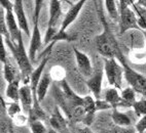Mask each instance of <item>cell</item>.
<instances>
[{
  "instance_id": "6da1fadb",
  "label": "cell",
  "mask_w": 146,
  "mask_h": 133,
  "mask_svg": "<svg viewBox=\"0 0 146 133\" xmlns=\"http://www.w3.org/2000/svg\"><path fill=\"white\" fill-rule=\"evenodd\" d=\"M97 13H98V16H99L100 21L102 23V26H103V32L95 37L94 42L96 49L103 58H105V60L115 58L114 48L117 41L115 39L114 35L112 34L109 24L105 18L104 11H103L100 5H97Z\"/></svg>"
},
{
  "instance_id": "7a4b0ae2",
  "label": "cell",
  "mask_w": 146,
  "mask_h": 133,
  "mask_svg": "<svg viewBox=\"0 0 146 133\" xmlns=\"http://www.w3.org/2000/svg\"><path fill=\"white\" fill-rule=\"evenodd\" d=\"M4 41L8 48L11 49L13 58L16 60L17 64H18L19 69H20V75H21V78L25 81V85H26V81L30 83V77L33 73L34 69L31 60L29 58V54L26 51V48L24 46L23 37H21L19 43L16 45L11 42V39H4Z\"/></svg>"
},
{
  "instance_id": "3957f363",
  "label": "cell",
  "mask_w": 146,
  "mask_h": 133,
  "mask_svg": "<svg viewBox=\"0 0 146 133\" xmlns=\"http://www.w3.org/2000/svg\"><path fill=\"white\" fill-rule=\"evenodd\" d=\"M114 49L115 58L117 60V62L123 68L125 78L127 80V82L129 83V85H130V87H132L136 92L143 94V95L146 96V77L142 75V74L138 73L137 71H135L132 67L129 66L125 55H123V53L120 50L118 43L115 44Z\"/></svg>"
},
{
  "instance_id": "277c9868",
  "label": "cell",
  "mask_w": 146,
  "mask_h": 133,
  "mask_svg": "<svg viewBox=\"0 0 146 133\" xmlns=\"http://www.w3.org/2000/svg\"><path fill=\"white\" fill-rule=\"evenodd\" d=\"M134 3L135 1H132V0L117 1L118 9H119V34L121 35L132 29L141 31L135 11L131 8Z\"/></svg>"
},
{
  "instance_id": "5b68a950",
  "label": "cell",
  "mask_w": 146,
  "mask_h": 133,
  "mask_svg": "<svg viewBox=\"0 0 146 133\" xmlns=\"http://www.w3.org/2000/svg\"><path fill=\"white\" fill-rule=\"evenodd\" d=\"M42 0H36L35 1V8H34V26L32 30L31 39H30V44H29V58L31 60V63H34L36 60V55L40 47L42 46V37L39 29V18H40V11L42 7Z\"/></svg>"
},
{
  "instance_id": "8992f818",
  "label": "cell",
  "mask_w": 146,
  "mask_h": 133,
  "mask_svg": "<svg viewBox=\"0 0 146 133\" xmlns=\"http://www.w3.org/2000/svg\"><path fill=\"white\" fill-rule=\"evenodd\" d=\"M104 73L108 83L113 86V88H116L117 90L121 89L125 72H123V68L116 60V58L105 60Z\"/></svg>"
},
{
  "instance_id": "52a82bcc",
  "label": "cell",
  "mask_w": 146,
  "mask_h": 133,
  "mask_svg": "<svg viewBox=\"0 0 146 133\" xmlns=\"http://www.w3.org/2000/svg\"><path fill=\"white\" fill-rule=\"evenodd\" d=\"M0 4H1V8L4 10V13H5V21L6 25H7L8 32L11 35V40L13 44L16 45L18 44L20 39H21L22 31L19 27L16 16L13 12V2L8 1V0H3L0 2Z\"/></svg>"
},
{
  "instance_id": "ba28073f",
  "label": "cell",
  "mask_w": 146,
  "mask_h": 133,
  "mask_svg": "<svg viewBox=\"0 0 146 133\" xmlns=\"http://www.w3.org/2000/svg\"><path fill=\"white\" fill-rule=\"evenodd\" d=\"M73 52H74L76 65H77L79 73L84 78H91L93 74H94V71H93V66H92V62L90 60V58L84 52L80 51L75 47H73Z\"/></svg>"
},
{
  "instance_id": "9c48e42d",
  "label": "cell",
  "mask_w": 146,
  "mask_h": 133,
  "mask_svg": "<svg viewBox=\"0 0 146 133\" xmlns=\"http://www.w3.org/2000/svg\"><path fill=\"white\" fill-rule=\"evenodd\" d=\"M13 12H15L17 22H18V25L20 27L21 31L24 32L27 36L31 38L32 32L30 31V28H29L28 18H27L26 13H25L24 4L22 0H15L13 1Z\"/></svg>"
},
{
  "instance_id": "30bf717a",
  "label": "cell",
  "mask_w": 146,
  "mask_h": 133,
  "mask_svg": "<svg viewBox=\"0 0 146 133\" xmlns=\"http://www.w3.org/2000/svg\"><path fill=\"white\" fill-rule=\"evenodd\" d=\"M84 4H86V1H84V0H80L78 2H76L75 4H73V5L68 9V11L65 13V16H64L62 23H61V27H60V29H59V31L67 32L66 30L75 22V20L77 18V16H79V13H80L81 9H82Z\"/></svg>"
},
{
  "instance_id": "8fae6325",
  "label": "cell",
  "mask_w": 146,
  "mask_h": 133,
  "mask_svg": "<svg viewBox=\"0 0 146 133\" xmlns=\"http://www.w3.org/2000/svg\"><path fill=\"white\" fill-rule=\"evenodd\" d=\"M60 86L62 89V92L64 93V96L66 97L67 102L70 104L72 110L76 109V107H84V97L79 96L78 94L73 91V89L71 88L66 80H63L60 82Z\"/></svg>"
},
{
  "instance_id": "7c38bea8",
  "label": "cell",
  "mask_w": 146,
  "mask_h": 133,
  "mask_svg": "<svg viewBox=\"0 0 146 133\" xmlns=\"http://www.w3.org/2000/svg\"><path fill=\"white\" fill-rule=\"evenodd\" d=\"M103 76L104 72L102 70L96 71L91 78H89L86 81V86L89 87L91 92L94 95L95 99L98 100L101 97V91H102V83H103Z\"/></svg>"
},
{
  "instance_id": "4fadbf2b",
  "label": "cell",
  "mask_w": 146,
  "mask_h": 133,
  "mask_svg": "<svg viewBox=\"0 0 146 133\" xmlns=\"http://www.w3.org/2000/svg\"><path fill=\"white\" fill-rule=\"evenodd\" d=\"M20 102H21L23 110L25 111L27 115H29L31 113L32 109H33L34 96L31 86L28 84H26V85L24 84L20 89Z\"/></svg>"
},
{
  "instance_id": "5bb4252c",
  "label": "cell",
  "mask_w": 146,
  "mask_h": 133,
  "mask_svg": "<svg viewBox=\"0 0 146 133\" xmlns=\"http://www.w3.org/2000/svg\"><path fill=\"white\" fill-rule=\"evenodd\" d=\"M63 16L62 8H61V2L58 0H52L50 1V16H48V24L47 28L58 29V24L60 23L61 18Z\"/></svg>"
},
{
  "instance_id": "9a60e30c",
  "label": "cell",
  "mask_w": 146,
  "mask_h": 133,
  "mask_svg": "<svg viewBox=\"0 0 146 133\" xmlns=\"http://www.w3.org/2000/svg\"><path fill=\"white\" fill-rule=\"evenodd\" d=\"M50 124L52 126V129L59 133L65 132L67 129V120L62 115L59 105H56L54 109V112L50 118Z\"/></svg>"
},
{
  "instance_id": "2e32d148",
  "label": "cell",
  "mask_w": 146,
  "mask_h": 133,
  "mask_svg": "<svg viewBox=\"0 0 146 133\" xmlns=\"http://www.w3.org/2000/svg\"><path fill=\"white\" fill-rule=\"evenodd\" d=\"M48 62V56H44L43 60L40 62V64L38 65L36 69H34L33 73H32L31 77H30V86H31L32 91H33V96L37 97L36 91H37V86L39 84L40 80H41L42 76L44 74V69L46 67V64Z\"/></svg>"
},
{
  "instance_id": "e0dca14e",
  "label": "cell",
  "mask_w": 146,
  "mask_h": 133,
  "mask_svg": "<svg viewBox=\"0 0 146 133\" xmlns=\"http://www.w3.org/2000/svg\"><path fill=\"white\" fill-rule=\"evenodd\" d=\"M84 119L82 122L84 125L90 127L93 121H94L95 114L97 112L96 107V99H94L91 95H86L84 96Z\"/></svg>"
},
{
  "instance_id": "ac0fdd59",
  "label": "cell",
  "mask_w": 146,
  "mask_h": 133,
  "mask_svg": "<svg viewBox=\"0 0 146 133\" xmlns=\"http://www.w3.org/2000/svg\"><path fill=\"white\" fill-rule=\"evenodd\" d=\"M104 100L106 102L111 105L113 110L115 109H117L118 107H125V104H123V99H121V96H120V94L118 93V90L116 88H108L105 91L104 94Z\"/></svg>"
},
{
  "instance_id": "d6986e66",
  "label": "cell",
  "mask_w": 146,
  "mask_h": 133,
  "mask_svg": "<svg viewBox=\"0 0 146 133\" xmlns=\"http://www.w3.org/2000/svg\"><path fill=\"white\" fill-rule=\"evenodd\" d=\"M52 76L50 73L48 72H45L42 76L41 80H40L38 86H37V91H36V95H37V99L38 102H42L44 100L45 96H46V93L48 91V88H50V85L52 83Z\"/></svg>"
},
{
  "instance_id": "ffe728a7",
  "label": "cell",
  "mask_w": 146,
  "mask_h": 133,
  "mask_svg": "<svg viewBox=\"0 0 146 133\" xmlns=\"http://www.w3.org/2000/svg\"><path fill=\"white\" fill-rule=\"evenodd\" d=\"M111 118H112V121L115 125H116V127L125 128V127H131V125H132L131 118L127 114H125V113H121L119 111H117V109L113 110L112 114H111Z\"/></svg>"
},
{
  "instance_id": "44dd1931",
  "label": "cell",
  "mask_w": 146,
  "mask_h": 133,
  "mask_svg": "<svg viewBox=\"0 0 146 133\" xmlns=\"http://www.w3.org/2000/svg\"><path fill=\"white\" fill-rule=\"evenodd\" d=\"M19 85H20V79L13 81V83L7 84V87H6V96L13 102H19V100H20V89H21V87Z\"/></svg>"
},
{
  "instance_id": "7402d4cb",
  "label": "cell",
  "mask_w": 146,
  "mask_h": 133,
  "mask_svg": "<svg viewBox=\"0 0 146 133\" xmlns=\"http://www.w3.org/2000/svg\"><path fill=\"white\" fill-rule=\"evenodd\" d=\"M133 10L135 11L137 20H138V25L140 27L141 31L143 32L146 30V8L144 6L140 5L137 1L133 4Z\"/></svg>"
},
{
  "instance_id": "603a6c76",
  "label": "cell",
  "mask_w": 146,
  "mask_h": 133,
  "mask_svg": "<svg viewBox=\"0 0 146 133\" xmlns=\"http://www.w3.org/2000/svg\"><path fill=\"white\" fill-rule=\"evenodd\" d=\"M3 77L5 79V81L7 82V84L13 83L16 80H19L20 76L18 75L16 69L13 68V66L9 63V60L3 65Z\"/></svg>"
},
{
  "instance_id": "cb8c5ba5",
  "label": "cell",
  "mask_w": 146,
  "mask_h": 133,
  "mask_svg": "<svg viewBox=\"0 0 146 133\" xmlns=\"http://www.w3.org/2000/svg\"><path fill=\"white\" fill-rule=\"evenodd\" d=\"M135 92L136 91L132 87H127V88L123 89V91H121L120 96H121V99H123L125 107H132L133 104H135L136 102Z\"/></svg>"
},
{
  "instance_id": "d4e9b609",
  "label": "cell",
  "mask_w": 146,
  "mask_h": 133,
  "mask_svg": "<svg viewBox=\"0 0 146 133\" xmlns=\"http://www.w3.org/2000/svg\"><path fill=\"white\" fill-rule=\"evenodd\" d=\"M105 7L107 9V12L109 13V16L114 21H117L119 18V9L117 8V1L114 0H105L104 1Z\"/></svg>"
},
{
  "instance_id": "484cf974",
  "label": "cell",
  "mask_w": 146,
  "mask_h": 133,
  "mask_svg": "<svg viewBox=\"0 0 146 133\" xmlns=\"http://www.w3.org/2000/svg\"><path fill=\"white\" fill-rule=\"evenodd\" d=\"M132 107H133L136 116H138L139 118H142L143 116L146 115V99L141 98L139 100H136Z\"/></svg>"
},
{
  "instance_id": "4316f807",
  "label": "cell",
  "mask_w": 146,
  "mask_h": 133,
  "mask_svg": "<svg viewBox=\"0 0 146 133\" xmlns=\"http://www.w3.org/2000/svg\"><path fill=\"white\" fill-rule=\"evenodd\" d=\"M28 124L32 133H47V129L40 120H29Z\"/></svg>"
},
{
  "instance_id": "83f0119b",
  "label": "cell",
  "mask_w": 146,
  "mask_h": 133,
  "mask_svg": "<svg viewBox=\"0 0 146 133\" xmlns=\"http://www.w3.org/2000/svg\"><path fill=\"white\" fill-rule=\"evenodd\" d=\"M22 109L23 107H21V104L19 102H11V104L7 105V115L11 118L15 119L18 116L22 115Z\"/></svg>"
},
{
  "instance_id": "f1b7e54d",
  "label": "cell",
  "mask_w": 146,
  "mask_h": 133,
  "mask_svg": "<svg viewBox=\"0 0 146 133\" xmlns=\"http://www.w3.org/2000/svg\"><path fill=\"white\" fill-rule=\"evenodd\" d=\"M0 60L3 65L8 62L7 53L5 49V41L3 39V37H0Z\"/></svg>"
},
{
  "instance_id": "f546056e",
  "label": "cell",
  "mask_w": 146,
  "mask_h": 133,
  "mask_svg": "<svg viewBox=\"0 0 146 133\" xmlns=\"http://www.w3.org/2000/svg\"><path fill=\"white\" fill-rule=\"evenodd\" d=\"M135 129L138 133H144L146 131V115L140 118V120L136 123Z\"/></svg>"
},
{
  "instance_id": "4dcf8cb0",
  "label": "cell",
  "mask_w": 146,
  "mask_h": 133,
  "mask_svg": "<svg viewBox=\"0 0 146 133\" xmlns=\"http://www.w3.org/2000/svg\"><path fill=\"white\" fill-rule=\"evenodd\" d=\"M96 107L97 111H105L111 109V105L105 102L104 99H98V100H96Z\"/></svg>"
},
{
  "instance_id": "1f68e13d",
  "label": "cell",
  "mask_w": 146,
  "mask_h": 133,
  "mask_svg": "<svg viewBox=\"0 0 146 133\" xmlns=\"http://www.w3.org/2000/svg\"><path fill=\"white\" fill-rule=\"evenodd\" d=\"M114 133H136V131L131 127H116V130L114 131Z\"/></svg>"
},
{
  "instance_id": "d6a6232c",
  "label": "cell",
  "mask_w": 146,
  "mask_h": 133,
  "mask_svg": "<svg viewBox=\"0 0 146 133\" xmlns=\"http://www.w3.org/2000/svg\"><path fill=\"white\" fill-rule=\"evenodd\" d=\"M77 133H95V132L92 130L90 127H88V126H84V127L79 128L78 131H77Z\"/></svg>"
},
{
  "instance_id": "836d02e7",
  "label": "cell",
  "mask_w": 146,
  "mask_h": 133,
  "mask_svg": "<svg viewBox=\"0 0 146 133\" xmlns=\"http://www.w3.org/2000/svg\"><path fill=\"white\" fill-rule=\"evenodd\" d=\"M137 2H138L140 5L144 6V7L146 8V0H139V1H137Z\"/></svg>"
},
{
  "instance_id": "e575fe53",
  "label": "cell",
  "mask_w": 146,
  "mask_h": 133,
  "mask_svg": "<svg viewBox=\"0 0 146 133\" xmlns=\"http://www.w3.org/2000/svg\"><path fill=\"white\" fill-rule=\"evenodd\" d=\"M47 133H59V132H57V131H55L54 129H52V128H50V129H48Z\"/></svg>"
},
{
  "instance_id": "d590c367",
  "label": "cell",
  "mask_w": 146,
  "mask_h": 133,
  "mask_svg": "<svg viewBox=\"0 0 146 133\" xmlns=\"http://www.w3.org/2000/svg\"><path fill=\"white\" fill-rule=\"evenodd\" d=\"M142 33H143V35H144V38H145V43H146V30L142 32Z\"/></svg>"
},
{
  "instance_id": "8d00e7d4",
  "label": "cell",
  "mask_w": 146,
  "mask_h": 133,
  "mask_svg": "<svg viewBox=\"0 0 146 133\" xmlns=\"http://www.w3.org/2000/svg\"><path fill=\"white\" fill-rule=\"evenodd\" d=\"M11 133H15V132H13V130H11Z\"/></svg>"
}]
</instances>
